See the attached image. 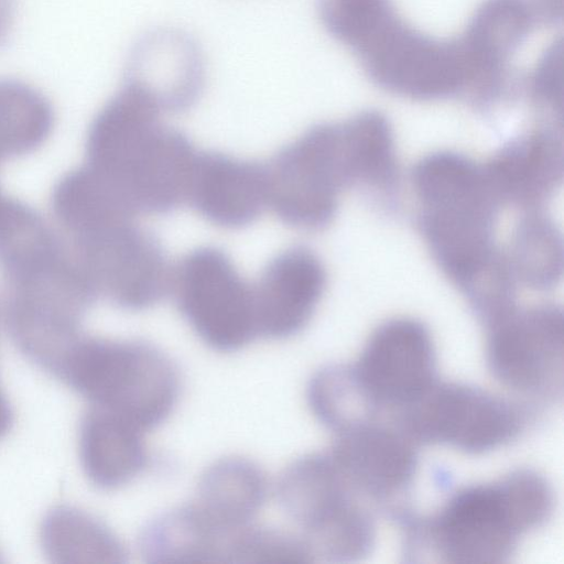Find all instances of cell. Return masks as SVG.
<instances>
[{
    "mask_svg": "<svg viewBox=\"0 0 564 564\" xmlns=\"http://www.w3.org/2000/svg\"><path fill=\"white\" fill-rule=\"evenodd\" d=\"M144 430L112 410L91 405L78 429V453L85 476L101 490L131 482L148 466Z\"/></svg>",
    "mask_w": 564,
    "mask_h": 564,
    "instance_id": "d6986e66",
    "label": "cell"
},
{
    "mask_svg": "<svg viewBox=\"0 0 564 564\" xmlns=\"http://www.w3.org/2000/svg\"><path fill=\"white\" fill-rule=\"evenodd\" d=\"M394 414L393 424L415 445L442 444L467 454L509 444L530 419L517 402L468 383L438 380Z\"/></svg>",
    "mask_w": 564,
    "mask_h": 564,
    "instance_id": "8992f818",
    "label": "cell"
},
{
    "mask_svg": "<svg viewBox=\"0 0 564 564\" xmlns=\"http://www.w3.org/2000/svg\"><path fill=\"white\" fill-rule=\"evenodd\" d=\"M40 544L51 563H126L128 552L102 521L72 506L46 512L40 527Z\"/></svg>",
    "mask_w": 564,
    "mask_h": 564,
    "instance_id": "603a6c76",
    "label": "cell"
},
{
    "mask_svg": "<svg viewBox=\"0 0 564 564\" xmlns=\"http://www.w3.org/2000/svg\"><path fill=\"white\" fill-rule=\"evenodd\" d=\"M73 237L75 260L97 297L123 310L140 311L170 292L173 268L163 247L133 219Z\"/></svg>",
    "mask_w": 564,
    "mask_h": 564,
    "instance_id": "30bf717a",
    "label": "cell"
},
{
    "mask_svg": "<svg viewBox=\"0 0 564 564\" xmlns=\"http://www.w3.org/2000/svg\"><path fill=\"white\" fill-rule=\"evenodd\" d=\"M414 445L394 424L373 421L337 434L328 452L361 499L387 503L412 484L417 468Z\"/></svg>",
    "mask_w": 564,
    "mask_h": 564,
    "instance_id": "4fadbf2b",
    "label": "cell"
},
{
    "mask_svg": "<svg viewBox=\"0 0 564 564\" xmlns=\"http://www.w3.org/2000/svg\"><path fill=\"white\" fill-rule=\"evenodd\" d=\"M53 124L52 105L40 90L19 79L0 78V162L40 148Z\"/></svg>",
    "mask_w": 564,
    "mask_h": 564,
    "instance_id": "484cf974",
    "label": "cell"
},
{
    "mask_svg": "<svg viewBox=\"0 0 564 564\" xmlns=\"http://www.w3.org/2000/svg\"><path fill=\"white\" fill-rule=\"evenodd\" d=\"M486 361L506 388L541 402L563 395V312L554 304L514 307L486 327Z\"/></svg>",
    "mask_w": 564,
    "mask_h": 564,
    "instance_id": "8fae6325",
    "label": "cell"
},
{
    "mask_svg": "<svg viewBox=\"0 0 564 564\" xmlns=\"http://www.w3.org/2000/svg\"><path fill=\"white\" fill-rule=\"evenodd\" d=\"M64 249L43 217L26 204L0 196V268L4 276Z\"/></svg>",
    "mask_w": 564,
    "mask_h": 564,
    "instance_id": "83f0119b",
    "label": "cell"
},
{
    "mask_svg": "<svg viewBox=\"0 0 564 564\" xmlns=\"http://www.w3.org/2000/svg\"><path fill=\"white\" fill-rule=\"evenodd\" d=\"M196 335L221 352L241 349L259 337L252 285L216 247H199L173 268L171 290Z\"/></svg>",
    "mask_w": 564,
    "mask_h": 564,
    "instance_id": "ba28073f",
    "label": "cell"
},
{
    "mask_svg": "<svg viewBox=\"0 0 564 564\" xmlns=\"http://www.w3.org/2000/svg\"><path fill=\"white\" fill-rule=\"evenodd\" d=\"M352 368L370 399L382 411L397 412L437 380L431 333L414 318L389 319L371 334Z\"/></svg>",
    "mask_w": 564,
    "mask_h": 564,
    "instance_id": "7c38bea8",
    "label": "cell"
},
{
    "mask_svg": "<svg viewBox=\"0 0 564 564\" xmlns=\"http://www.w3.org/2000/svg\"><path fill=\"white\" fill-rule=\"evenodd\" d=\"M514 279L534 290L557 284L563 271V240L555 224L531 213L517 225L507 258Z\"/></svg>",
    "mask_w": 564,
    "mask_h": 564,
    "instance_id": "4316f807",
    "label": "cell"
},
{
    "mask_svg": "<svg viewBox=\"0 0 564 564\" xmlns=\"http://www.w3.org/2000/svg\"><path fill=\"white\" fill-rule=\"evenodd\" d=\"M306 400L314 416L336 435L379 421L382 413L361 387L352 365H327L316 370L308 380Z\"/></svg>",
    "mask_w": 564,
    "mask_h": 564,
    "instance_id": "d4e9b609",
    "label": "cell"
},
{
    "mask_svg": "<svg viewBox=\"0 0 564 564\" xmlns=\"http://www.w3.org/2000/svg\"><path fill=\"white\" fill-rule=\"evenodd\" d=\"M314 556L302 536L252 523L234 532L225 563H312Z\"/></svg>",
    "mask_w": 564,
    "mask_h": 564,
    "instance_id": "f1b7e54d",
    "label": "cell"
},
{
    "mask_svg": "<svg viewBox=\"0 0 564 564\" xmlns=\"http://www.w3.org/2000/svg\"><path fill=\"white\" fill-rule=\"evenodd\" d=\"M339 124L350 185L392 187L398 178V163L387 117L367 110Z\"/></svg>",
    "mask_w": 564,
    "mask_h": 564,
    "instance_id": "cb8c5ba5",
    "label": "cell"
},
{
    "mask_svg": "<svg viewBox=\"0 0 564 564\" xmlns=\"http://www.w3.org/2000/svg\"><path fill=\"white\" fill-rule=\"evenodd\" d=\"M232 533L216 527L192 501L148 522L138 545L147 563H225Z\"/></svg>",
    "mask_w": 564,
    "mask_h": 564,
    "instance_id": "7402d4cb",
    "label": "cell"
},
{
    "mask_svg": "<svg viewBox=\"0 0 564 564\" xmlns=\"http://www.w3.org/2000/svg\"><path fill=\"white\" fill-rule=\"evenodd\" d=\"M196 155L183 132L160 121L122 142L90 174L134 215L166 214L186 202Z\"/></svg>",
    "mask_w": 564,
    "mask_h": 564,
    "instance_id": "9c48e42d",
    "label": "cell"
},
{
    "mask_svg": "<svg viewBox=\"0 0 564 564\" xmlns=\"http://www.w3.org/2000/svg\"><path fill=\"white\" fill-rule=\"evenodd\" d=\"M326 286L319 258L304 246L276 254L252 286L259 337L284 339L311 321Z\"/></svg>",
    "mask_w": 564,
    "mask_h": 564,
    "instance_id": "9a60e30c",
    "label": "cell"
},
{
    "mask_svg": "<svg viewBox=\"0 0 564 564\" xmlns=\"http://www.w3.org/2000/svg\"><path fill=\"white\" fill-rule=\"evenodd\" d=\"M267 495V476L259 465L227 456L202 473L193 502L216 527L232 533L252 523Z\"/></svg>",
    "mask_w": 564,
    "mask_h": 564,
    "instance_id": "44dd1931",
    "label": "cell"
},
{
    "mask_svg": "<svg viewBox=\"0 0 564 564\" xmlns=\"http://www.w3.org/2000/svg\"><path fill=\"white\" fill-rule=\"evenodd\" d=\"M498 205L487 200L422 207L420 228L438 267L465 291L499 252L494 245Z\"/></svg>",
    "mask_w": 564,
    "mask_h": 564,
    "instance_id": "2e32d148",
    "label": "cell"
},
{
    "mask_svg": "<svg viewBox=\"0 0 564 564\" xmlns=\"http://www.w3.org/2000/svg\"><path fill=\"white\" fill-rule=\"evenodd\" d=\"M13 419L12 405L0 384V441L10 432Z\"/></svg>",
    "mask_w": 564,
    "mask_h": 564,
    "instance_id": "1f68e13d",
    "label": "cell"
},
{
    "mask_svg": "<svg viewBox=\"0 0 564 564\" xmlns=\"http://www.w3.org/2000/svg\"><path fill=\"white\" fill-rule=\"evenodd\" d=\"M535 22L556 24L562 20L563 0H524Z\"/></svg>",
    "mask_w": 564,
    "mask_h": 564,
    "instance_id": "4dcf8cb0",
    "label": "cell"
},
{
    "mask_svg": "<svg viewBox=\"0 0 564 564\" xmlns=\"http://www.w3.org/2000/svg\"><path fill=\"white\" fill-rule=\"evenodd\" d=\"M484 171L498 202L536 207L562 182L561 133L540 128L502 147Z\"/></svg>",
    "mask_w": 564,
    "mask_h": 564,
    "instance_id": "ac0fdd59",
    "label": "cell"
},
{
    "mask_svg": "<svg viewBox=\"0 0 564 564\" xmlns=\"http://www.w3.org/2000/svg\"><path fill=\"white\" fill-rule=\"evenodd\" d=\"M535 23L524 0H485L458 37L467 75L466 94L479 105L505 89L509 62Z\"/></svg>",
    "mask_w": 564,
    "mask_h": 564,
    "instance_id": "5bb4252c",
    "label": "cell"
},
{
    "mask_svg": "<svg viewBox=\"0 0 564 564\" xmlns=\"http://www.w3.org/2000/svg\"><path fill=\"white\" fill-rule=\"evenodd\" d=\"M275 495L302 531L315 562H357L369 555L376 525L329 452L302 455L280 474Z\"/></svg>",
    "mask_w": 564,
    "mask_h": 564,
    "instance_id": "277c9868",
    "label": "cell"
},
{
    "mask_svg": "<svg viewBox=\"0 0 564 564\" xmlns=\"http://www.w3.org/2000/svg\"><path fill=\"white\" fill-rule=\"evenodd\" d=\"M53 377L91 405L118 412L144 431L167 420L182 390L172 358L139 339L82 335Z\"/></svg>",
    "mask_w": 564,
    "mask_h": 564,
    "instance_id": "3957f363",
    "label": "cell"
},
{
    "mask_svg": "<svg viewBox=\"0 0 564 564\" xmlns=\"http://www.w3.org/2000/svg\"><path fill=\"white\" fill-rule=\"evenodd\" d=\"M536 105L554 116L562 115V41L554 42L536 64L530 82Z\"/></svg>",
    "mask_w": 564,
    "mask_h": 564,
    "instance_id": "f546056e",
    "label": "cell"
},
{
    "mask_svg": "<svg viewBox=\"0 0 564 564\" xmlns=\"http://www.w3.org/2000/svg\"><path fill=\"white\" fill-rule=\"evenodd\" d=\"M554 501L544 476L516 469L458 489L430 518L403 516L405 547L409 555L431 553L446 563H505L523 534L546 523Z\"/></svg>",
    "mask_w": 564,
    "mask_h": 564,
    "instance_id": "6da1fadb",
    "label": "cell"
},
{
    "mask_svg": "<svg viewBox=\"0 0 564 564\" xmlns=\"http://www.w3.org/2000/svg\"><path fill=\"white\" fill-rule=\"evenodd\" d=\"M15 0H0V43L7 37L13 22Z\"/></svg>",
    "mask_w": 564,
    "mask_h": 564,
    "instance_id": "d6a6232c",
    "label": "cell"
},
{
    "mask_svg": "<svg viewBox=\"0 0 564 564\" xmlns=\"http://www.w3.org/2000/svg\"><path fill=\"white\" fill-rule=\"evenodd\" d=\"M267 167L268 207L286 225L318 230L350 185L339 123H318L281 148Z\"/></svg>",
    "mask_w": 564,
    "mask_h": 564,
    "instance_id": "52a82bcc",
    "label": "cell"
},
{
    "mask_svg": "<svg viewBox=\"0 0 564 564\" xmlns=\"http://www.w3.org/2000/svg\"><path fill=\"white\" fill-rule=\"evenodd\" d=\"M327 32L348 47L380 88L431 101L465 94L458 39L440 40L409 25L391 0H318Z\"/></svg>",
    "mask_w": 564,
    "mask_h": 564,
    "instance_id": "7a4b0ae2",
    "label": "cell"
},
{
    "mask_svg": "<svg viewBox=\"0 0 564 564\" xmlns=\"http://www.w3.org/2000/svg\"><path fill=\"white\" fill-rule=\"evenodd\" d=\"M6 281L8 333L25 358L53 376L83 335V318L97 295L66 251Z\"/></svg>",
    "mask_w": 564,
    "mask_h": 564,
    "instance_id": "5b68a950",
    "label": "cell"
},
{
    "mask_svg": "<svg viewBox=\"0 0 564 564\" xmlns=\"http://www.w3.org/2000/svg\"><path fill=\"white\" fill-rule=\"evenodd\" d=\"M186 202L214 225L245 227L268 207L267 167L219 152H197Z\"/></svg>",
    "mask_w": 564,
    "mask_h": 564,
    "instance_id": "e0dca14e",
    "label": "cell"
},
{
    "mask_svg": "<svg viewBox=\"0 0 564 564\" xmlns=\"http://www.w3.org/2000/svg\"><path fill=\"white\" fill-rule=\"evenodd\" d=\"M127 77L153 93L165 111H181L191 107L202 91V55L187 35L153 32L135 45Z\"/></svg>",
    "mask_w": 564,
    "mask_h": 564,
    "instance_id": "ffe728a7",
    "label": "cell"
}]
</instances>
